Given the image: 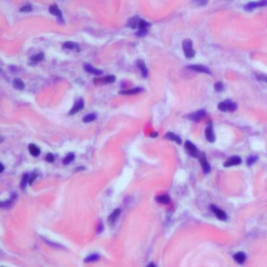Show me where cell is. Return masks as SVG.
I'll list each match as a JSON object with an SVG mask.
<instances>
[{
    "mask_svg": "<svg viewBox=\"0 0 267 267\" xmlns=\"http://www.w3.org/2000/svg\"><path fill=\"white\" fill-rule=\"evenodd\" d=\"M193 42L189 38H186L183 40L182 43V47L184 51L185 56L187 58H192L196 55L195 50L193 49Z\"/></svg>",
    "mask_w": 267,
    "mask_h": 267,
    "instance_id": "6da1fadb",
    "label": "cell"
},
{
    "mask_svg": "<svg viewBox=\"0 0 267 267\" xmlns=\"http://www.w3.org/2000/svg\"><path fill=\"white\" fill-rule=\"evenodd\" d=\"M206 115V111L204 109H201L199 110V111L193 112V113H191V114H188L187 115H186L185 118L187 119L188 120H190V121H200L201 119H202L204 118V116Z\"/></svg>",
    "mask_w": 267,
    "mask_h": 267,
    "instance_id": "7a4b0ae2",
    "label": "cell"
},
{
    "mask_svg": "<svg viewBox=\"0 0 267 267\" xmlns=\"http://www.w3.org/2000/svg\"><path fill=\"white\" fill-rule=\"evenodd\" d=\"M185 149L188 155H191L193 158H198L199 156V153L198 149L196 147V146L193 144L192 142L186 141L185 142Z\"/></svg>",
    "mask_w": 267,
    "mask_h": 267,
    "instance_id": "3957f363",
    "label": "cell"
},
{
    "mask_svg": "<svg viewBox=\"0 0 267 267\" xmlns=\"http://www.w3.org/2000/svg\"><path fill=\"white\" fill-rule=\"evenodd\" d=\"M205 136L206 138H207V141L209 142L213 143L215 141V139H216V136H215V134L214 133V129H213V124L212 123V121H209V123H208L207 127H206L205 131Z\"/></svg>",
    "mask_w": 267,
    "mask_h": 267,
    "instance_id": "277c9868",
    "label": "cell"
},
{
    "mask_svg": "<svg viewBox=\"0 0 267 267\" xmlns=\"http://www.w3.org/2000/svg\"><path fill=\"white\" fill-rule=\"evenodd\" d=\"M266 5H267L266 0H263V1H259V2H252L246 4V5L244 6V9L246 11H252L253 9L258 8V7H265Z\"/></svg>",
    "mask_w": 267,
    "mask_h": 267,
    "instance_id": "5b68a950",
    "label": "cell"
},
{
    "mask_svg": "<svg viewBox=\"0 0 267 267\" xmlns=\"http://www.w3.org/2000/svg\"><path fill=\"white\" fill-rule=\"evenodd\" d=\"M187 69H189V70L192 71H195V72L205 73V74H208V75H212V72L207 67H206V66L202 65V64H192V65L188 66Z\"/></svg>",
    "mask_w": 267,
    "mask_h": 267,
    "instance_id": "8992f818",
    "label": "cell"
},
{
    "mask_svg": "<svg viewBox=\"0 0 267 267\" xmlns=\"http://www.w3.org/2000/svg\"><path fill=\"white\" fill-rule=\"evenodd\" d=\"M199 160L200 162L201 165H202L203 171L205 174H207L210 172L211 170V166L209 165V163H208L207 159L206 158V155L204 153L200 154L199 156Z\"/></svg>",
    "mask_w": 267,
    "mask_h": 267,
    "instance_id": "52a82bcc",
    "label": "cell"
},
{
    "mask_svg": "<svg viewBox=\"0 0 267 267\" xmlns=\"http://www.w3.org/2000/svg\"><path fill=\"white\" fill-rule=\"evenodd\" d=\"M242 160L239 156L235 155L232 156L224 163V167L229 168L233 165H238L241 163Z\"/></svg>",
    "mask_w": 267,
    "mask_h": 267,
    "instance_id": "ba28073f",
    "label": "cell"
},
{
    "mask_svg": "<svg viewBox=\"0 0 267 267\" xmlns=\"http://www.w3.org/2000/svg\"><path fill=\"white\" fill-rule=\"evenodd\" d=\"M210 209H211L212 211L214 213L215 216H216L220 220H222V221H225V220H227V214L224 211L220 209L219 208H217L214 205L210 206Z\"/></svg>",
    "mask_w": 267,
    "mask_h": 267,
    "instance_id": "9c48e42d",
    "label": "cell"
},
{
    "mask_svg": "<svg viewBox=\"0 0 267 267\" xmlns=\"http://www.w3.org/2000/svg\"><path fill=\"white\" fill-rule=\"evenodd\" d=\"M83 108H84V100H82V98H79L77 100V101H76L74 106L72 107V108L70 110L69 114L74 115L75 114H77V113H78L79 111H80L81 110L83 109Z\"/></svg>",
    "mask_w": 267,
    "mask_h": 267,
    "instance_id": "30bf717a",
    "label": "cell"
},
{
    "mask_svg": "<svg viewBox=\"0 0 267 267\" xmlns=\"http://www.w3.org/2000/svg\"><path fill=\"white\" fill-rule=\"evenodd\" d=\"M140 18L138 16H134L129 19L127 22L126 26L129 27L131 29H139V21H140Z\"/></svg>",
    "mask_w": 267,
    "mask_h": 267,
    "instance_id": "8fae6325",
    "label": "cell"
},
{
    "mask_svg": "<svg viewBox=\"0 0 267 267\" xmlns=\"http://www.w3.org/2000/svg\"><path fill=\"white\" fill-rule=\"evenodd\" d=\"M136 67H138L139 70H140L141 72H142V76H143V77H147L148 70H147V68L146 67V64H145V63H144V61L142 60V59H138L136 61Z\"/></svg>",
    "mask_w": 267,
    "mask_h": 267,
    "instance_id": "7c38bea8",
    "label": "cell"
},
{
    "mask_svg": "<svg viewBox=\"0 0 267 267\" xmlns=\"http://www.w3.org/2000/svg\"><path fill=\"white\" fill-rule=\"evenodd\" d=\"M93 81H97V82H95V84H96L97 82L103 83V84H108V83H114L115 82V81H116V77H115L114 75H108V76H106V77L100 78V79H97V78H95V79L93 80Z\"/></svg>",
    "mask_w": 267,
    "mask_h": 267,
    "instance_id": "4fadbf2b",
    "label": "cell"
},
{
    "mask_svg": "<svg viewBox=\"0 0 267 267\" xmlns=\"http://www.w3.org/2000/svg\"><path fill=\"white\" fill-rule=\"evenodd\" d=\"M48 10H49V13L51 14H53V15H55V16H57L58 19H62V22H64L62 12H61L59 9H58V7L57 5H56V4H52V5H51L49 7V9H48Z\"/></svg>",
    "mask_w": 267,
    "mask_h": 267,
    "instance_id": "5bb4252c",
    "label": "cell"
},
{
    "mask_svg": "<svg viewBox=\"0 0 267 267\" xmlns=\"http://www.w3.org/2000/svg\"><path fill=\"white\" fill-rule=\"evenodd\" d=\"M85 70L87 72L90 73V74H92L96 76H100L103 74V71L97 70V69H95L94 67H92L91 65L89 64H86L85 65Z\"/></svg>",
    "mask_w": 267,
    "mask_h": 267,
    "instance_id": "9a60e30c",
    "label": "cell"
},
{
    "mask_svg": "<svg viewBox=\"0 0 267 267\" xmlns=\"http://www.w3.org/2000/svg\"><path fill=\"white\" fill-rule=\"evenodd\" d=\"M165 138L168 139V140L175 142L178 144H182V139H181V137L173 133V132H168V133L165 134Z\"/></svg>",
    "mask_w": 267,
    "mask_h": 267,
    "instance_id": "2e32d148",
    "label": "cell"
},
{
    "mask_svg": "<svg viewBox=\"0 0 267 267\" xmlns=\"http://www.w3.org/2000/svg\"><path fill=\"white\" fill-rule=\"evenodd\" d=\"M234 260L236 261L237 264H243L246 259V254L242 251L237 252L233 256Z\"/></svg>",
    "mask_w": 267,
    "mask_h": 267,
    "instance_id": "e0dca14e",
    "label": "cell"
},
{
    "mask_svg": "<svg viewBox=\"0 0 267 267\" xmlns=\"http://www.w3.org/2000/svg\"><path fill=\"white\" fill-rule=\"evenodd\" d=\"M142 90L143 89L142 87H137L131 90H121V91L119 92V93L121 95H134V94H138L139 93V92H141L142 91Z\"/></svg>",
    "mask_w": 267,
    "mask_h": 267,
    "instance_id": "ac0fdd59",
    "label": "cell"
},
{
    "mask_svg": "<svg viewBox=\"0 0 267 267\" xmlns=\"http://www.w3.org/2000/svg\"><path fill=\"white\" fill-rule=\"evenodd\" d=\"M120 214H121V209H115L114 211L111 213V215L108 217V222L110 225H112L115 221H116L117 218L119 217Z\"/></svg>",
    "mask_w": 267,
    "mask_h": 267,
    "instance_id": "d6986e66",
    "label": "cell"
},
{
    "mask_svg": "<svg viewBox=\"0 0 267 267\" xmlns=\"http://www.w3.org/2000/svg\"><path fill=\"white\" fill-rule=\"evenodd\" d=\"M28 149L30 152L31 155H33V157H38L41 153V150L36 144H30L28 145Z\"/></svg>",
    "mask_w": 267,
    "mask_h": 267,
    "instance_id": "ffe728a7",
    "label": "cell"
},
{
    "mask_svg": "<svg viewBox=\"0 0 267 267\" xmlns=\"http://www.w3.org/2000/svg\"><path fill=\"white\" fill-rule=\"evenodd\" d=\"M155 200L158 203H160V204H168L170 202V199L168 195L158 196V197H156Z\"/></svg>",
    "mask_w": 267,
    "mask_h": 267,
    "instance_id": "44dd1931",
    "label": "cell"
},
{
    "mask_svg": "<svg viewBox=\"0 0 267 267\" xmlns=\"http://www.w3.org/2000/svg\"><path fill=\"white\" fill-rule=\"evenodd\" d=\"M13 87L17 90H23L25 88V84L21 79L15 78L13 80Z\"/></svg>",
    "mask_w": 267,
    "mask_h": 267,
    "instance_id": "7402d4cb",
    "label": "cell"
},
{
    "mask_svg": "<svg viewBox=\"0 0 267 267\" xmlns=\"http://www.w3.org/2000/svg\"><path fill=\"white\" fill-rule=\"evenodd\" d=\"M44 56H45V55H44V53L41 52V53H39L36 55L32 56L30 58V60L32 61V62H34V63H36L38 62H40V61H41V60H43V58H44Z\"/></svg>",
    "mask_w": 267,
    "mask_h": 267,
    "instance_id": "603a6c76",
    "label": "cell"
},
{
    "mask_svg": "<svg viewBox=\"0 0 267 267\" xmlns=\"http://www.w3.org/2000/svg\"><path fill=\"white\" fill-rule=\"evenodd\" d=\"M75 158V155L74 153H70L68 155L65 157V158L63 160V164L64 165H69L71 162L74 160Z\"/></svg>",
    "mask_w": 267,
    "mask_h": 267,
    "instance_id": "cb8c5ba5",
    "label": "cell"
},
{
    "mask_svg": "<svg viewBox=\"0 0 267 267\" xmlns=\"http://www.w3.org/2000/svg\"><path fill=\"white\" fill-rule=\"evenodd\" d=\"M96 119H97L96 114H90L87 115V116H85L84 118H83V122H85V123H90V122L95 121Z\"/></svg>",
    "mask_w": 267,
    "mask_h": 267,
    "instance_id": "d4e9b609",
    "label": "cell"
},
{
    "mask_svg": "<svg viewBox=\"0 0 267 267\" xmlns=\"http://www.w3.org/2000/svg\"><path fill=\"white\" fill-rule=\"evenodd\" d=\"M63 47L64 48H67V49H74L75 48H79V46H78V44L77 43L71 42V41H67V42L63 44Z\"/></svg>",
    "mask_w": 267,
    "mask_h": 267,
    "instance_id": "484cf974",
    "label": "cell"
},
{
    "mask_svg": "<svg viewBox=\"0 0 267 267\" xmlns=\"http://www.w3.org/2000/svg\"><path fill=\"white\" fill-rule=\"evenodd\" d=\"M227 105V111H235L237 109V103H233L232 101H230V100H226Z\"/></svg>",
    "mask_w": 267,
    "mask_h": 267,
    "instance_id": "4316f807",
    "label": "cell"
},
{
    "mask_svg": "<svg viewBox=\"0 0 267 267\" xmlns=\"http://www.w3.org/2000/svg\"><path fill=\"white\" fill-rule=\"evenodd\" d=\"M258 159H259V158H258V156H256V155H251V156H249L248 157V158L247 159V160H246V164H247V165L248 166H251V165H253V164L256 163V162L258 160Z\"/></svg>",
    "mask_w": 267,
    "mask_h": 267,
    "instance_id": "83f0119b",
    "label": "cell"
},
{
    "mask_svg": "<svg viewBox=\"0 0 267 267\" xmlns=\"http://www.w3.org/2000/svg\"><path fill=\"white\" fill-rule=\"evenodd\" d=\"M100 259V256L98 254H91L89 256L86 257V258L85 259V262H92V261H95L97 260H98Z\"/></svg>",
    "mask_w": 267,
    "mask_h": 267,
    "instance_id": "f1b7e54d",
    "label": "cell"
},
{
    "mask_svg": "<svg viewBox=\"0 0 267 267\" xmlns=\"http://www.w3.org/2000/svg\"><path fill=\"white\" fill-rule=\"evenodd\" d=\"M151 26V23L149 22H147L143 19H140L139 21V29H148L149 27Z\"/></svg>",
    "mask_w": 267,
    "mask_h": 267,
    "instance_id": "f546056e",
    "label": "cell"
},
{
    "mask_svg": "<svg viewBox=\"0 0 267 267\" xmlns=\"http://www.w3.org/2000/svg\"><path fill=\"white\" fill-rule=\"evenodd\" d=\"M29 181V178H28V174L25 173L24 174L23 176V178H22V181L20 183V187L22 189H24V188H25V186L27 184V182Z\"/></svg>",
    "mask_w": 267,
    "mask_h": 267,
    "instance_id": "4dcf8cb0",
    "label": "cell"
},
{
    "mask_svg": "<svg viewBox=\"0 0 267 267\" xmlns=\"http://www.w3.org/2000/svg\"><path fill=\"white\" fill-rule=\"evenodd\" d=\"M218 109L222 112H227V105L226 101L220 102L217 106Z\"/></svg>",
    "mask_w": 267,
    "mask_h": 267,
    "instance_id": "1f68e13d",
    "label": "cell"
},
{
    "mask_svg": "<svg viewBox=\"0 0 267 267\" xmlns=\"http://www.w3.org/2000/svg\"><path fill=\"white\" fill-rule=\"evenodd\" d=\"M13 198L11 199L5 201V202H1V208H9L11 207V205L13 204Z\"/></svg>",
    "mask_w": 267,
    "mask_h": 267,
    "instance_id": "d6a6232c",
    "label": "cell"
},
{
    "mask_svg": "<svg viewBox=\"0 0 267 267\" xmlns=\"http://www.w3.org/2000/svg\"><path fill=\"white\" fill-rule=\"evenodd\" d=\"M32 10H33V7H32L31 4H27V5L22 7L19 9V11L21 13H29V12H31Z\"/></svg>",
    "mask_w": 267,
    "mask_h": 267,
    "instance_id": "836d02e7",
    "label": "cell"
},
{
    "mask_svg": "<svg viewBox=\"0 0 267 267\" xmlns=\"http://www.w3.org/2000/svg\"><path fill=\"white\" fill-rule=\"evenodd\" d=\"M214 90L217 92H222L224 90V85L221 82H217L214 84Z\"/></svg>",
    "mask_w": 267,
    "mask_h": 267,
    "instance_id": "e575fe53",
    "label": "cell"
},
{
    "mask_svg": "<svg viewBox=\"0 0 267 267\" xmlns=\"http://www.w3.org/2000/svg\"><path fill=\"white\" fill-rule=\"evenodd\" d=\"M147 33H148L147 29H139L136 33V35L137 36H139V37H142V36H146L147 34Z\"/></svg>",
    "mask_w": 267,
    "mask_h": 267,
    "instance_id": "d590c367",
    "label": "cell"
},
{
    "mask_svg": "<svg viewBox=\"0 0 267 267\" xmlns=\"http://www.w3.org/2000/svg\"><path fill=\"white\" fill-rule=\"evenodd\" d=\"M46 160L47 161L48 163H53V162L55 161L54 155H53L52 153H48L47 155H46Z\"/></svg>",
    "mask_w": 267,
    "mask_h": 267,
    "instance_id": "8d00e7d4",
    "label": "cell"
},
{
    "mask_svg": "<svg viewBox=\"0 0 267 267\" xmlns=\"http://www.w3.org/2000/svg\"><path fill=\"white\" fill-rule=\"evenodd\" d=\"M38 177V174L36 172H33L30 175V178H29V183H30V185L31 186L33 184V181L36 180V178Z\"/></svg>",
    "mask_w": 267,
    "mask_h": 267,
    "instance_id": "74e56055",
    "label": "cell"
},
{
    "mask_svg": "<svg viewBox=\"0 0 267 267\" xmlns=\"http://www.w3.org/2000/svg\"><path fill=\"white\" fill-rule=\"evenodd\" d=\"M256 77L259 80L264 81V82H266L267 83V77H266V76L261 75H256Z\"/></svg>",
    "mask_w": 267,
    "mask_h": 267,
    "instance_id": "f35d334b",
    "label": "cell"
},
{
    "mask_svg": "<svg viewBox=\"0 0 267 267\" xmlns=\"http://www.w3.org/2000/svg\"><path fill=\"white\" fill-rule=\"evenodd\" d=\"M207 1H204V0H202V1H197V3L199 4V5H205V4H207Z\"/></svg>",
    "mask_w": 267,
    "mask_h": 267,
    "instance_id": "ab89813d",
    "label": "cell"
},
{
    "mask_svg": "<svg viewBox=\"0 0 267 267\" xmlns=\"http://www.w3.org/2000/svg\"><path fill=\"white\" fill-rule=\"evenodd\" d=\"M158 136V132H153V133L150 134V136L153 137V138H155V137H157Z\"/></svg>",
    "mask_w": 267,
    "mask_h": 267,
    "instance_id": "60d3db41",
    "label": "cell"
},
{
    "mask_svg": "<svg viewBox=\"0 0 267 267\" xmlns=\"http://www.w3.org/2000/svg\"><path fill=\"white\" fill-rule=\"evenodd\" d=\"M85 167H79V168H76V169L75 170V171H76V172H78V171L82 170H85Z\"/></svg>",
    "mask_w": 267,
    "mask_h": 267,
    "instance_id": "b9f144b4",
    "label": "cell"
},
{
    "mask_svg": "<svg viewBox=\"0 0 267 267\" xmlns=\"http://www.w3.org/2000/svg\"><path fill=\"white\" fill-rule=\"evenodd\" d=\"M4 167L3 164L1 163H0V172L2 173L4 171Z\"/></svg>",
    "mask_w": 267,
    "mask_h": 267,
    "instance_id": "7bdbcfd3",
    "label": "cell"
},
{
    "mask_svg": "<svg viewBox=\"0 0 267 267\" xmlns=\"http://www.w3.org/2000/svg\"><path fill=\"white\" fill-rule=\"evenodd\" d=\"M148 266H149V267H154V266H155V264H154L153 263H150V264H149V265H148Z\"/></svg>",
    "mask_w": 267,
    "mask_h": 267,
    "instance_id": "ee69618b",
    "label": "cell"
}]
</instances>
